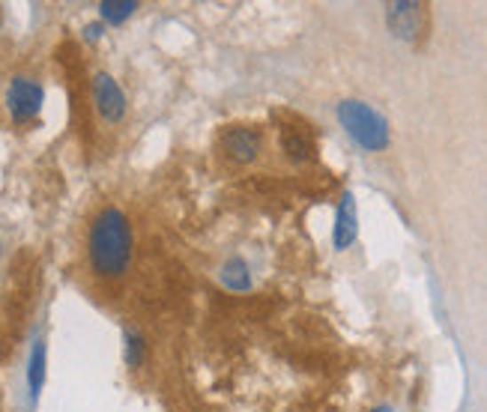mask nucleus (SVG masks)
Segmentation results:
<instances>
[{
    "instance_id": "f257e3e1",
    "label": "nucleus",
    "mask_w": 487,
    "mask_h": 412,
    "mask_svg": "<svg viewBox=\"0 0 487 412\" xmlns=\"http://www.w3.org/2000/svg\"><path fill=\"white\" fill-rule=\"evenodd\" d=\"M132 254H135V236L129 216L120 206H102L90 221L87 234L90 269L105 281H120L132 266Z\"/></svg>"
},
{
    "instance_id": "f03ea898",
    "label": "nucleus",
    "mask_w": 487,
    "mask_h": 412,
    "mask_svg": "<svg viewBox=\"0 0 487 412\" xmlns=\"http://www.w3.org/2000/svg\"><path fill=\"white\" fill-rule=\"evenodd\" d=\"M338 123L347 135L356 141L362 150L379 153L389 147V123L383 120V114H377L371 105L359 102V99H344L338 105Z\"/></svg>"
},
{
    "instance_id": "7ed1b4c3",
    "label": "nucleus",
    "mask_w": 487,
    "mask_h": 412,
    "mask_svg": "<svg viewBox=\"0 0 487 412\" xmlns=\"http://www.w3.org/2000/svg\"><path fill=\"white\" fill-rule=\"evenodd\" d=\"M45 102V90L36 78L28 75H15L6 87V111H10V120L15 126H28L39 117Z\"/></svg>"
},
{
    "instance_id": "20e7f679",
    "label": "nucleus",
    "mask_w": 487,
    "mask_h": 412,
    "mask_svg": "<svg viewBox=\"0 0 487 412\" xmlns=\"http://www.w3.org/2000/svg\"><path fill=\"white\" fill-rule=\"evenodd\" d=\"M90 96H93V108L102 123H111L114 126V123L126 117V108H129L126 93H123V87L108 72H96L93 81H90Z\"/></svg>"
},
{
    "instance_id": "39448f33",
    "label": "nucleus",
    "mask_w": 487,
    "mask_h": 412,
    "mask_svg": "<svg viewBox=\"0 0 487 412\" xmlns=\"http://www.w3.org/2000/svg\"><path fill=\"white\" fill-rule=\"evenodd\" d=\"M219 144L234 164H254L263 155V131L254 126H230L221 131Z\"/></svg>"
},
{
    "instance_id": "423d86ee",
    "label": "nucleus",
    "mask_w": 487,
    "mask_h": 412,
    "mask_svg": "<svg viewBox=\"0 0 487 412\" xmlns=\"http://www.w3.org/2000/svg\"><path fill=\"white\" fill-rule=\"evenodd\" d=\"M359 236V212H356V197L350 192L341 194L335 212V230H332V242L338 251H347Z\"/></svg>"
},
{
    "instance_id": "0eeeda50",
    "label": "nucleus",
    "mask_w": 487,
    "mask_h": 412,
    "mask_svg": "<svg viewBox=\"0 0 487 412\" xmlns=\"http://www.w3.org/2000/svg\"><path fill=\"white\" fill-rule=\"evenodd\" d=\"M386 21H389L395 36L416 39L419 33H422L425 6L422 4H389L386 6Z\"/></svg>"
},
{
    "instance_id": "6e6552de",
    "label": "nucleus",
    "mask_w": 487,
    "mask_h": 412,
    "mask_svg": "<svg viewBox=\"0 0 487 412\" xmlns=\"http://www.w3.org/2000/svg\"><path fill=\"white\" fill-rule=\"evenodd\" d=\"M219 281H221V287H228V290H234V293L251 290V266H249V260H243V258L225 260V263H221V269H219Z\"/></svg>"
},
{
    "instance_id": "1a4fd4ad",
    "label": "nucleus",
    "mask_w": 487,
    "mask_h": 412,
    "mask_svg": "<svg viewBox=\"0 0 487 412\" xmlns=\"http://www.w3.org/2000/svg\"><path fill=\"white\" fill-rule=\"evenodd\" d=\"M45 385V341L36 337L30 347V359H28V394L30 403L39 400V392Z\"/></svg>"
},
{
    "instance_id": "9d476101",
    "label": "nucleus",
    "mask_w": 487,
    "mask_h": 412,
    "mask_svg": "<svg viewBox=\"0 0 487 412\" xmlns=\"http://www.w3.org/2000/svg\"><path fill=\"white\" fill-rule=\"evenodd\" d=\"M282 147H284V153H287V159L291 162H311L315 159V147H311L308 135H302V131H296V129L284 131Z\"/></svg>"
},
{
    "instance_id": "9b49d317",
    "label": "nucleus",
    "mask_w": 487,
    "mask_h": 412,
    "mask_svg": "<svg viewBox=\"0 0 487 412\" xmlns=\"http://www.w3.org/2000/svg\"><path fill=\"white\" fill-rule=\"evenodd\" d=\"M123 353H126V365L129 368H141L147 359V341L138 329H126L123 332Z\"/></svg>"
},
{
    "instance_id": "f8f14e48",
    "label": "nucleus",
    "mask_w": 487,
    "mask_h": 412,
    "mask_svg": "<svg viewBox=\"0 0 487 412\" xmlns=\"http://www.w3.org/2000/svg\"><path fill=\"white\" fill-rule=\"evenodd\" d=\"M135 10H138L135 0H105V4H99L102 24H123L135 15Z\"/></svg>"
},
{
    "instance_id": "ddd939ff",
    "label": "nucleus",
    "mask_w": 487,
    "mask_h": 412,
    "mask_svg": "<svg viewBox=\"0 0 487 412\" xmlns=\"http://www.w3.org/2000/svg\"><path fill=\"white\" fill-rule=\"evenodd\" d=\"M102 30H105V24L102 21H93V24H87V28H84V36L90 39V43H96V39L102 36Z\"/></svg>"
},
{
    "instance_id": "4468645a",
    "label": "nucleus",
    "mask_w": 487,
    "mask_h": 412,
    "mask_svg": "<svg viewBox=\"0 0 487 412\" xmlns=\"http://www.w3.org/2000/svg\"><path fill=\"white\" fill-rule=\"evenodd\" d=\"M371 412H389V407H377V409H371Z\"/></svg>"
}]
</instances>
